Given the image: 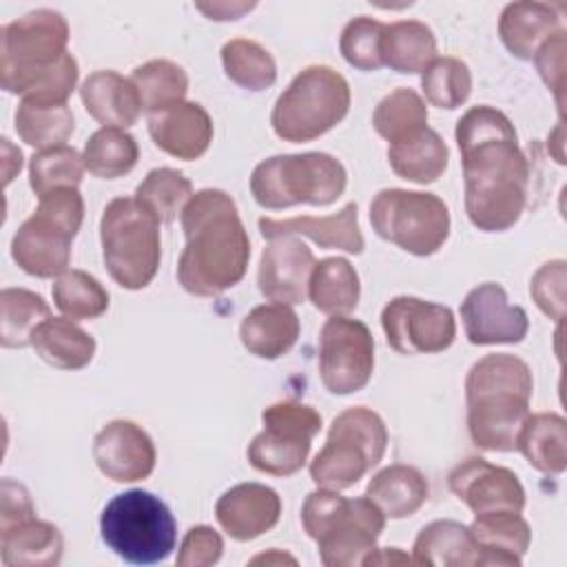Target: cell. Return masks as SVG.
<instances>
[{"label":"cell","mask_w":567,"mask_h":567,"mask_svg":"<svg viewBox=\"0 0 567 567\" xmlns=\"http://www.w3.org/2000/svg\"><path fill=\"white\" fill-rule=\"evenodd\" d=\"M461 319L472 346L520 343L529 332L525 308L509 303L505 288L494 281L478 284L465 295Z\"/></svg>","instance_id":"cell-16"},{"label":"cell","mask_w":567,"mask_h":567,"mask_svg":"<svg viewBox=\"0 0 567 567\" xmlns=\"http://www.w3.org/2000/svg\"><path fill=\"white\" fill-rule=\"evenodd\" d=\"M416 565L427 567H478V549L465 527L458 520H432L427 523L414 540Z\"/></svg>","instance_id":"cell-30"},{"label":"cell","mask_w":567,"mask_h":567,"mask_svg":"<svg viewBox=\"0 0 567 567\" xmlns=\"http://www.w3.org/2000/svg\"><path fill=\"white\" fill-rule=\"evenodd\" d=\"M264 430L250 441L248 463L270 476L297 474L310 454L312 439L321 430V414L301 401H277L261 412Z\"/></svg>","instance_id":"cell-13"},{"label":"cell","mask_w":567,"mask_h":567,"mask_svg":"<svg viewBox=\"0 0 567 567\" xmlns=\"http://www.w3.org/2000/svg\"><path fill=\"white\" fill-rule=\"evenodd\" d=\"M259 233L264 239H275L284 235L308 237L321 248H337L350 255H361L365 248V239L359 228V206L354 202H348L339 213H332L326 217H312V215L288 217V219L261 217Z\"/></svg>","instance_id":"cell-22"},{"label":"cell","mask_w":567,"mask_h":567,"mask_svg":"<svg viewBox=\"0 0 567 567\" xmlns=\"http://www.w3.org/2000/svg\"><path fill=\"white\" fill-rule=\"evenodd\" d=\"M84 171V159L73 146L38 151L29 162V186L38 197L66 186L78 188Z\"/></svg>","instance_id":"cell-44"},{"label":"cell","mask_w":567,"mask_h":567,"mask_svg":"<svg viewBox=\"0 0 567 567\" xmlns=\"http://www.w3.org/2000/svg\"><path fill=\"white\" fill-rule=\"evenodd\" d=\"M84 168L100 179H117L131 173L140 159V146L124 128L102 126L95 131L82 151Z\"/></svg>","instance_id":"cell-36"},{"label":"cell","mask_w":567,"mask_h":567,"mask_svg":"<svg viewBox=\"0 0 567 567\" xmlns=\"http://www.w3.org/2000/svg\"><path fill=\"white\" fill-rule=\"evenodd\" d=\"M385 450V421L365 405L348 408L334 416L323 447L310 463V478L317 487L348 489L381 463Z\"/></svg>","instance_id":"cell-11"},{"label":"cell","mask_w":567,"mask_h":567,"mask_svg":"<svg viewBox=\"0 0 567 567\" xmlns=\"http://www.w3.org/2000/svg\"><path fill=\"white\" fill-rule=\"evenodd\" d=\"M69 22L55 9H33L0 29V86L38 104H66L78 60L66 51Z\"/></svg>","instance_id":"cell-3"},{"label":"cell","mask_w":567,"mask_h":567,"mask_svg":"<svg viewBox=\"0 0 567 567\" xmlns=\"http://www.w3.org/2000/svg\"><path fill=\"white\" fill-rule=\"evenodd\" d=\"M272 560H279V563H286V560H290V563L295 565V558H290V556H286V554H279L277 549H272L270 554H261V556L252 558V563H272Z\"/></svg>","instance_id":"cell-52"},{"label":"cell","mask_w":567,"mask_h":567,"mask_svg":"<svg viewBox=\"0 0 567 567\" xmlns=\"http://www.w3.org/2000/svg\"><path fill=\"white\" fill-rule=\"evenodd\" d=\"M301 332V323L292 306L261 303L255 306L239 326L241 346L259 359H279L292 350Z\"/></svg>","instance_id":"cell-26"},{"label":"cell","mask_w":567,"mask_h":567,"mask_svg":"<svg viewBox=\"0 0 567 567\" xmlns=\"http://www.w3.org/2000/svg\"><path fill=\"white\" fill-rule=\"evenodd\" d=\"M131 80L137 89L142 111L148 115L184 102L188 93V73L177 62L164 58L135 66Z\"/></svg>","instance_id":"cell-38"},{"label":"cell","mask_w":567,"mask_h":567,"mask_svg":"<svg viewBox=\"0 0 567 567\" xmlns=\"http://www.w3.org/2000/svg\"><path fill=\"white\" fill-rule=\"evenodd\" d=\"M516 452L543 474H563L567 467V423L556 412L529 414L518 432Z\"/></svg>","instance_id":"cell-31"},{"label":"cell","mask_w":567,"mask_h":567,"mask_svg":"<svg viewBox=\"0 0 567 567\" xmlns=\"http://www.w3.org/2000/svg\"><path fill=\"white\" fill-rule=\"evenodd\" d=\"M97 470L115 483H135L153 474L157 452L144 427L133 421H109L93 439Z\"/></svg>","instance_id":"cell-18"},{"label":"cell","mask_w":567,"mask_h":567,"mask_svg":"<svg viewBox=\"0 0 567 567\" xmlns=\"http://www.w3.org/2000/svg\"><path fill=\"white\" fill-rule=\"evenodd\" d=\"M388 162L401 179L414 184H432L445 173L450 148L434 128L425 126L412 137L390 144Z\"/></svg>","instance_id":"cell-33"},{"label":"cell","mask_w":567,"mask_h":567,"mask_svg":"<svg viewBox=\"0 0 567 567\" xmlns=\"http://www.w3.org/2000/svg\"><path fill=\"white\" fill-rule=\"evenodd\" d=\"M35 516L33 501L29 496V489L13 481V478H2L0 483V529L9 527L18 520Z\"/></svg>","instance_id":"cell-49"},{"label":"cell","mask_w":567,"mask_h":567,"mask_svg":"<svg viewBox=\"0 0 567 567\" xmlns=\"http://www.w3.org/2000/svg\"><path fill=\"white\" fill-rule=\"evenodd\" d=\"M80 97L86 113L111 128H128L140 120L142 102L131 78L117 71H93L80 86Z\"/></svg>","instance_id":"cell-24"},{"label":"cell","mask_w":567,"mask_h":567,"mask_svg":"<svg viewBox=\"0 0 567 567\" xmlns=\"http://www.w3.org/2000/svg\"><path fill=\"white\" fill-rule=\"evenodd\" d=\"M532 368L516 354L492 352L465 377L467 432L485 452H516L518 432L529 416Z\"/></svg>","instance_id":"cell-4"},{"label":"cell","mask_w":567,"mask_h":567,"mask_svg":"<svg viewBox=\"0 0 567 567\" xmlns=\"http://www.w3.org/2000/svg\"><path fill=\"white\" fill-rule=\"evenodd\" d=\"M363 496H368L385 518L399 520L416 514L425 505L430 483L421 470L394 463L370 478Z\"/></svg>","instance_id":"cell-28"},{"label":"cell","mask_w":567,"mask_h":567,"mask_svg":"<svg viewBox=\"0 0 567 567\" xmlns=\"http://www.w3.org/2000/svg\"><path fill=\"white\" fill-rule=\"evenodd\" d=\"M436 58L434 31L421 20H396L383 27L381 62L396 73H423Z\"/></svg>","instance_id":"cell-34"},{"label":"cell","mask_w":567,"mask_h":567,"mask_svg":"<svg viewBox=\"0 0 567 567\" xmlns=\"http://www.w3.org/2000/svg\"><path fill=\"white\" fill-rule=\"evenodd\" d=\"M100 536L109 549L131 565L166 560L177 543L171 507L146 489L115 494L102 509Z\"/></svg>","instance_id":"cell-8"},{"label":"cell","mask_w":567,"mask_h":567,"mask_svg":"<svg viewBox=\"0 0 567 567\" xmlns=\"http://www.w3.org/2000/svg\"><path fill=\"white\" fill-rule=\"evenodd\" d=\"M470 534L478 549V567H518L532 543L529 523L520 512L474 514Z\"/></svg>","instance_id":"cell-23"},{"label":"cell","mask_w":567,"mask_h":567,"mask_svg":"<svg viewBox=\"0 0 567 567\" xmlns=\"http://www.w3.org/2000/svg\"><path fill=\"white\" fill-rule=\"evenodd\" d=\"M193 197V184L175 168H153L135 188V202L159 224H171Z\"/></svg>","instance_id":"cell-41"},{"label":"cell","mask_w":567,"mask_h":567,"mask_svg":"<svg viewBox=\"0 0 567 567\" xmlns=\"http://www.w3.org/2000/svg\"><path fill=\"white\" fill-rule=\"evenodd\" d=\"M102 259L111 279L124 290L146 288L159 268V221L135 197L111 199L100 217Z\"/></svg>","instance_id":"cell-10"},{"label":"cell","mask_w":567,"mask_h":567,"mask_svg":"<svg viewBox=\"0 0 567 567\" xmlns=\"http://www.w3.org/2000/svg\"><path fill=\"white\" fill-rule=\"evenodd\" d=\"M84 221L78 188H58L38 197V208L11 239V257L31 277L51 279L69 270L71 244Z\"/></svg>","instance_id":"cell-7"},{"label":"cell","mask_w":567,"mask_h":567,"mask_svg":"<svg viewBox=\"0 0 567 567\" xmlns=\"http://www.w3.org/2000/svg\"><path fill=\"white\" fill-rule=\"evenodd\" d=\"M301 525L326 567H352L363 565L377 549L385 516L368 496L346 498L337 489L319 487L301 505Z\"/></svg>","instance_id":"cell-5"},{"label":"cell","mask_w":567,"mask_h":567,"mask_svg":"<svg viewBox=\"0 0 567 567\" xmlns=\"http://www.w3.org/2000/svg\"><path fill=\"white\" fill-rule=\"evenodd\" d=\"M186 246L177 281L195 297H217L237 286L250 261V239L235 199L219 188L193 193L179 213Z\"/></svg>","instance_id":"cell-2"},{"label":"cell","mask_w":567,"mask_h":567,"mask_svg":"<svg viewBox=\"0 0 567 567\" xmlns=\"http://www.w3.org/2000/svg\"><path fill=\"white\" fill-rule=\"evenodd\" d=\"M372 230L401 250L430 257L450 237V208L434 193L383 188L370 204Z\"/></svg>","instance_id":"cell-12"},{"label":"cell","mask_w":567,"mask_h":567,"mask_svg":"<svg viewBox=\"0 0 567 567\" xmlns=\"http://www.w3.org/2000/svg\"><path fill=\"white\" fill-rule=\"evenodd\" d=\"M381 328L388 346L405 357L447 350L456 339L454 312L434 301L399 295L381 310Z\"/></svg>","instance_id":"cell-15"},{"label":"cell","mask_w":567,"mask_h":567,"mask_svg":"<svg viewBox=\"0 0 567 567\" xmlns=\"http://www.w3.org/2000/svg\"><path fill=\"white\" fill-rule=\"evenodd\" d=\"M348 80L326 64L306 66L277 97L270 124L284 142H310L332 131L350 111Z\"/></svg>","instance_id":"cell-9"},{"label":"cell","mask_w":567,"mask_h":567,"mask_svg":"<svg viewBox=\"0 0 567 567\" xmlns=\"http://www.w3.org/2000/svg\"><path fill=\"white\" fill-rule=\"evenodd\" d=\"M567 264L563 259H554L543 264L532 281L529 295L534 303L554 321H563L565 317V279H567Z\"/></svg>","instance_id":"cell-46"},{"label":"cell","mask_w":567,"mask_h":567,"mask_svg":"<svg viewBox=\"0 0 567 567\" xmlns=\"http://www.w3.org/2000/svg\"><path fill=\"white\" fill-rule=\"evenodd\" d=\"M62 551V532L35 516L0 529V556L7 567H55Z\"/></svg>","instance_id":"cell-27"},{"label":"cell","mask_w":567,"mask_h":567,"mask_svg":"<svg viewBox=\"0 0 567 567\" xmlns=\"http://www.w3.org/2000/svg\"><path fill=\"white\" fill-rule=\"evenodd\" d=\"M465 179V213L483 233L512 228L529 197V159L512 120L487 104L467 109L456 122Z\"/></svg>","instance_id":"cell-1"},{"label":"cell","mask_w":567,"mask_h":567,"mask_svg":"<svg viewBox=\"0 0 567 567\" xmlns=\"http://www.w3.org/2000/svg\"><path fill=\"white\" fill-rule=\"evenodd\" d=\"M35 354L58 370H82L93 361L95 339L69 317H49L31 334Z\"/></svg>","instance_id":"cell-29"},{"label":"cell","mask_w":567,"mask_h":567,"mask_svg":"<svg viewBox=\"0 0 567 567\" xmlns=\"http://www.w3.org/2000/svg\"><path fill=\"white\" fill-rule=\"evenodd\" d=\"M563 27L556 4L520 0L505 4L498 18V35L505 49L518 60H532L538 47Z\"/></svg>","instance_id":"cell-25"},{"label":"cell","mask_w":567,"mask_h":567,"mask_svg":"<svg viewBox=\"0 0 567 567\" xmlns=\"http://www.w3.org/2000/svg\"><path fill=\"white\" fill-rule=\"evenodd\" d=\"M348 184L343 164L321 151L272 155L250 175V193L261 208L284 210L297 204L330 206Z\"/></svg>","instance_id":"cell-6"},{"label":"cell","mask_w":567,"mask_h":567,"mask_svg":"<svg viewBox=\"0 0 567 567\" xmlns=\"http://www.w3.org/2000/svg\"><path fill=\"white\" fill-rule=\"evenodd\" d=\"M255 2H197L195 9H199L206 18L226 22V20H239L244 13L255 9Z\"/></svg>","instance_id":"cell-50"},{"label":"cell","mask_w":567,"mask_h":567,"mask_svg":"<svg viewBox=\"0 0 567 567\" xmlns=\"http://www.w3.org/2000/svg\"><path fill=\"white\" fill-rule=\"evenodd\" d=\"M221 66L230 82L248 91L270 89L277 80V62L270 51L248 38H233L221 47Z\"/></svg>","instance_id":"cell-39"},{"label":"cell","mask_w":567,"mask_h":567,"mask_svg":"<svg viewBox=\"0 0 567 567\" xmlns=\"http://www.w3.org/2000/svg\"><path fill=\"white\" fill-rule=\"evenodd\" d=\"M408 563H412V558L408 554H403L401 549H396V547L374 549L363 560V565H408Z\"/></svg>","instance_id":"cell-51"},{"label":"cell","mask_w":567,"mask_h":567,"mask_svg":"<svg viewBox=\"0 0 567 567\" xmlns=\"http://www.w3.org/2000/svg\"><path fill=\"white\" fill-rule=\"evenodd\" d=\"M224 554V540L219 532H215L208 525H195L186 532L179 554H177V565L179 567H210L219 563Z\"/></svg>","instance_id":"cell-48"},{"label":"cell","mask_w":567,"mask_h":567,"mask_svg":"<svg viewBox=\"0 0 567 567\" xmlns=\"http://www.w3.org/2000/svg\"><path fill=\"white\" fill-rule=\"evenodd\" d=\"M374 372V337L352 319L330 317L319 332V377L330 394L346 396L363 390Z\"/></svg>","instance_id":"cell-14"},{"label":"cell","mask_w":567,"mask_h":567,"mask_svg":"<svg viewBox=\"0 0 567 567\" xmlns=\"http://www.w3.org/2000/svg\"><path fill=\"white\" fill-rule=\"evenodd\" d=\"M565 42H567V31L560 29L549 40H545L532 58L543 82L554 93L560 115L565 104Z\"/></svg>","instance_id":"cell-47"},{"label":"cell","mask_w":567,"mask_h":567,"mask_svg":"<svg viewBox=\"0 0 567 567\" xmlns=\"http://www.w3.org/2000/svg\"><path fill=\"white\" fill-rule=\"evenodd\" d=\"M421 89L425 100L439 109H458L472 93V71L454 55L434 58L421 75Z\"/></svg>","instance_id":"cell-43"},{"label":"cell","mask_w":567,"mask_h":567,"mask_svg":"<svg viewBox=\"0 0 567 567\" xmlns=\"http://www.w3.org/2000/svg\"><path fill=\"white\" fill-rule=\"evenodd\" d=\"M383 22L370 16L352 18L339 38V51L343 60L359 71H377L383 66L381 62V35Z\"/></svg>","instance_id":"cell-45"},{"label":"cell","mask_w":567,"mask_h":567,"mask_svg":"<svg viewBox=\"0 0 567 567\" xmlns=\"http://www.w3.org/2000/svg\"><path fill=\"white\" fill-rule=\"evenodd\" d=\"M447 485L452 494L465 503L474 514L485 512H523L525 487L518 476L503 465H494L481 456H470L458 463Z\"/></svg>","instance_id":"cell-17"},{"label":"cell","mask_w":567,"mask_h":567,"mask_svg":"<svg viewBox=\"0 0 567 567\" xmlns=\"http://www.w3.org/2000/svg\"><path fill=\"white\" fill-rule=\"evenodd\" d=\"M315 268L312 250L295 235L270 239L264 248L257 270L259 292L277 303L297 306L306 301L310 272Z\"/></svg>","instance_id":"cell-19"},{"label":"cell","mask_w":567,"mask_h":567,"mask_svg":"<svg viewBox=\"0 0 567 567\" xmlns=\"http://www.w3.org/2000/svg\"><path fill=\"white\" fill-rule=\"evenodd\" d=\"M281 516L279 494L261 483H239L215 503L219 527L235 540H255L270 532Z\"/></svg>","instance_id":"cell-20"},{"label":"cell","mask_w":567,"mask_h":567,"mask_svg":"<svg viewBox=\"0 0 567 567\" xmlns=\"http://www.w3.org/2000/svg\"><path fill=\"white\" fill-rule=\"evenodd\" d=\"M372 126L390 144L403 142L427 126V106L414 89L399 86L377 104Z\"/></svg>","instance_id":"cell-40"},{"label":"cell","mask_w":567,"mask_h":567,"mask_svg":"<svg viewBox=\"0 0 567 567\" xmlns=\"http://www.w3.org/2000/svg\"><path fill=\"white\" fill-rule=\"evenodd\" d=\"M53 303L58 310L78 321V319H97L109 308V292L104 286L84 270H66L62 272L51 288Z\"/></svg>","instance_id":"cell-42"},{"label":"cell","mask_w":567,"mask_h":567,"mask_svg":"<svg viewBox=\"0 0 567 567\" xmlns=\"http://www.w3.org/2000/svg\"><path fill=\"white\" fill-rule=\"evenodd\" d=\"M51 317L42 295L27 288H2L0 292V343L2 348L31 346L33 330Z\"/></svg>","instance_id":"cell-37"},{"label":"cell","mask_w":567,"mask_h":567,"mask_svg":"<svg viewBox=\"0 0 567 567\" xmlns=\"http://www.w3.org/2000/svg\"><path fill=\"white\" fill-rule=\"evenodd\" d=\"M361 297V284L354 266L343 257H326L315 261L308 281V299L330 317L350 315Z\"/></svg>","instance_id":"cell-32"},{"label":"cell","mask_w":567,"mask_h":567,"mask_svg":"<svg viewBox=\"0 0 567 567\" xmlns=\"http://www.w3.org/2000/svg\"><path fill=\"white\" fill-rule=\"evenodd\" d=\"M13 120L18 137L38 151L64 146L75 128L73 113L66 104H38L22 100Z\"/></svg>","instance_id":"cell-35"},{"label":"cell","mask_w":567,"mask_h":567,"mask_svg":"<svg viewBox=\"0 0 567 567\" xmlns=\"http://www.w3.org/2000/svg\"><path fill=\"white\" fill-rule=\"evenodd\" d=\"M148 133L159 151L171 157L199 159L213 142V120L197 102H177L148 115Z\"/></svg>","instance_id":"cell-21"}]
</instances>
